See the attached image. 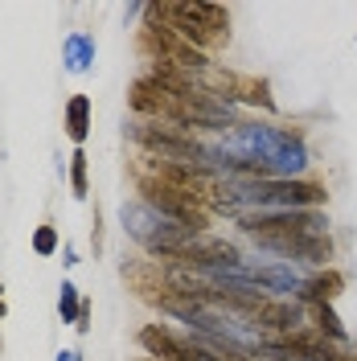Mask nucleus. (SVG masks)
Returning <instances> with one entry per match:
<instances>
[{
	"instance_id": "obj_1",
	"label": "nucleus",
	"mask_w": 357,
	"mask_h": 361,
	"mask_svg": "<svg viewBox=\"0 0 357 361\" xmlns=\"http://www.w3.org/2000/svg\"><path fill=\"white\" fill-rule=\"evenodd\" d=\"M238 230L255 238V247L271 250L288 263L329 267L333 259L329 218L320 209H255V214H238Z\"/></svg>"
},
{
	"instance_id": "obj_2",
	"label": "nucleus",
	"mask_w": 357,
	"mask_h": 361,
	"mask_svg": "<svg viewBox=\"0 0 357 361\" xmlns=\"http://www.w3.org/2000/svg\"><path fill=\"white\" fill-rule=\"evenodd\" d=\"M128 135L140 148H148L152 157L169 160V164H185V169H201V173L222 169L214 144H201V140H193L189 132H181L173 123H140L135 119V123H128Z\"/></svg>"
},
{
	"instance_id": "obj_3",
	"label": "nucleus",
	"mask_w": 357,
	"mask_h": 361,
	"mask_svg": "<svg viewBox=\"0 0 357 361\" xmlns=\"http://www.w3.org/2000/svg\"><path fill=\"white\" fill-rule=\"evenodd\" d=\"M119 222H123V230H128L152 259H173L177 250H185L193 238H198L193 230H185L181 222H169L164 214H157L144 197H140V202H123Z\"/></svg>"
},
{
	"instance_id": "obj_4",
	"label": "nucleus",
	"mask_w": 357,
	"mask_h": 361,
	"mask_svg": "<svg viewBox=\"0 0 357 361\" xmlns=\"http://www.w3.org/2000/svg\"><path fill=\"white\" fill-rule=\"evenodd\" d=\"M160 17L169 21V29L181 42H189L193 49L210 54L230 37V13L222 4H205V0H181V4H160Z\"/></svg>"
},
{
	"instance_id": "obj_5",
	"label": "nucleus",
	"mask_w": 357,
	"mask_h": 361,
	"mask_svg": "<svg viewBox=\"0 0 357 361\" xmlns=\"http://www.w3.org/2000/svg\"><path fill=\"white\" fill-rule=\"evenodd\" d=\"M140 193H144V202L152 205L157 214H164L169 222H181L185 230H193V234H205L210 214H205L189 193H181V189H173V185H164L160 177H140Z\"/></svg>"
},
{
	"instance_id": "obj_6",
	"label": "nucleus",
	"mask_w": 357,
	"mask_h": 361,
	"mask_svg": "<svg viewBox=\"0 0 357 361\" xmlns=\"http://www.w3.org/2000/svg\"><path fill=\"white\" fill-rule=\"evenodd\" d=\"M246 271L263 295H300L304 288V275L291 263H246Z\"/></svg>"
},
{
	"instance_id": "obj_7",
	"label": "nucleus",
	"mask_w": 357,
	"mask_h": 361,
	"mask_svg": "<svg viewBox=\"0 0 357 361\" xmlns=\"http://www.w3.org/2000/svg\"><path fill=\"white\" fill-rule=\"evenodd\" d=\"M255 329H275V333H296L304 324V304L300 300H267L259 312L250 316Z\"/></svg>"
},
{
	"instance_id": "obj_8",
	"label": "nucleus",
	"mask_w": 357,
	"mask_h": 361,
	"mask_svg": "<svg viewBox=\"0 0 357 361\" xmlns=\"http://www.w3.org/2000/svg\"><path fill=\"white\" fill-rule=\"evenodd\" d=\"M140 345H144L152 357H160V361H181V353H185V337L169 333L164 324H148V329H140Z\"/></svg>"
},
{
	"instance_id": "obj_9",
	"label": "nucleus",
	"mask_w": 357,
	"mask_h": 361,
	"mask_svg": "<svg viewBox=\"0 0 357 361\" xmlns=\"http://www.w3.org/2000/svg\"><path fill=\"white\" fill-rule=\"evenodd\" d=\"M345 288V275L333 267H325L320 275H313V279H304V288H300V295L296 300H304V304H333V295Z\"/></svg>"
},
{
	"instance_id": "obj_10",
	"label": "nucleus",
	"mask_w": 357,
	"mask_h": 361,
	"mask_svg": "<svg viewBox=\"0 0 357 361\" xmlns=\"http://www.w3.org/2000/svg\"><path fill=\"white\" fill-rule=\"evenodd\" d=\"M62 58H66L70 74L90 70V62H95V37L90 33H70L66 42H62Z\"/></svg>"
},
{
	"instance_id": "obj_11",
	"label": "nucleus",
	"mask_w": 357,
	"mask_h": 361,
	"mask_svg": "<svg viewBox=\"0 0 357 361\" xmlns=\"http://www.w3.org/2000/svg\"><path fill=\"white\" fill-rule=\"evenodd\" d=\"M90 132V99L87 94H70L66 103V135L74 140V144H83Z\"/></svg>"
},
{
	"instance_id": "obj_12",
	"label": "nucleus",
	"mask_w": 357,
	"mask_h": 361,
	"mask_svg": "<svg viewBox=\"0 0 357 361\" xmlns=\"http://www.w3.org/2000/svg\"><path fill=\"white\" fill-rule=\"evenodd\" d=\"M316 324H320V337L337 341V345H349V333H345V324H341V316L333 312V304H316Z\"/></svg>"
},
{
	"instance_id": "obj_13",
	"label": "nucleus",
	"mask_w": 357,
	"mask_h": 361,
	"mask_svg": "<svg viewBox=\"0 0 357 361\" xmlns=\"http://www.w3.org/2000/svg\"><path fill=\"white\" fill-rule=\"evenodd\" d=\"M58 312H62L66 324H78V316H83V300H78V288H74L70 279L58 288Z\"/></svg>"
},
{
	"instance_id": "obj_14",
	"label": "nucleus",
	"mask_w": 357,
	"mask_h": 361,
	"mask_svg": "<svg viewBox=\"0 0 357 361\" xmlns=\"http://www.w3.org/2000/svg\"><path fill=\"white\" fill-rule=\"evenodd\" d=\"M70 189H74V197H87L90 193V185H87V152H83V148L70 152Z\"/></svg>"
},
{
	"instance_id": "obj_15",
	"label": "nucleus",
	"mask_w": 357,
	"mask_h": 361,
	"mask_svg": "<svg viewBox=\"0 0 357 361\" xmlns=\"http://www.w3.org/2000/svg\"><path fill=\"white\" fill-rule=\"evenodd\" d=\"M33 250H37V255H54V250H58V230H54V226H42V230H37V234H33Z\"/></svg>"
},
{
	"instance_id": "obj_16",
	"label": "nucleus",
	"mask_w": 357,
	"mask_h": 361,
	"mask_svg": "<svg viewBox=\"0 0 357 361\" xmlns=\"http://www.w3.org/2000/svg\"><path fill=\"white\" fill-rule=\"evenodd\" d=\"M58 361H78V353H74V349H62V353H58Z\"/></svg>"
},
{
	"instance_id": "obj_17",
	"label": "nucleus",
	"mask_w": 357,
	"mask_h": 361,
	"mask_svg": "<svg viewBox=\"0 0 357 361\" xmlns=\"http://www.w3.org/2000/svg\"><path fill=\"white\" fill-rule=\"evenodd\" d=\"M337 361H357V353H337Z\"/></svg>"
},
{
	"instance_id": "obj_18",
	"label": "nucleus",
	"mask_w": 357,
	"mask_h": 361,
	"mask_svg": "<svg viewBox=\"0 0 357 361\" xmlns=\"http://www.w3.org/2000/svg\"><path fill=\"white\" fill-rule=\"evenodd\" d=\"M0 292H4V288H0ZM0 316H4V300H0Z\"/></svg>"
}]
</instances>
